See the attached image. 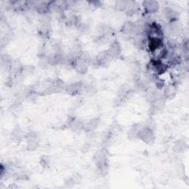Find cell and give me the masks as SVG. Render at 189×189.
Here are the masks:
<instances>
[{
    "mask_svg": "<svg viewBox=\"0 0 189 189\" xmlns=\"http://www.w3.org/2000/svg\"><path fill=\"white\" fill-rule=\"evenodd\" d=\"M108 53L111 58L118 57L120 53V47L119 43L118 42H113L110 46L109 50H108Z\"/></svg>",
    "mask_w": 189,
    "mask_h": 189,
    "instance_id": "cell-3",
    "label": "cell"
},
{
    "mask_svg": "<svg viewBox=\"0 0 189 189\" xmlns=\"http://www.w3.org/2000/svg\"><path fill=\"white\" fill-rule=\"evenodd\" d=\"M162 45V41L159 38H152L150 40L149 47L152 50H154Z\"/></svg>",
    "mask_w": 189,
    "mask_h": 189,
    "instance_id": "cell-6",
    "label": "cell"
},
{
    "mask_svg": "<svg viewBox=\"0 0 189 189\" xmlns=\"http://www.w3.org/2000/svg\"><path fill=\"white\" fill-rule=\"evenodd\" d=\"M75 69L80 73H84L86 71L87 67H86V63L85 59H78L75 61Z\"/></svg>",
    "mask_w": 189,
    "mask_h": 189,
    "instance_id": "cell-4",
    "label": "cell"
},
{
    "mask_svg": "<svg viewBox=\"0 0 189 189\" xmlns=\"http://www.w3.org/2000/svg\"><path fill=\"white\" fill-rule=\"evenodd\" d=\"M134 31H135V26H134L132 22H126L125 25H124L123 31H124V33L128 34V35H129V34L134 33Z\"/></svg>",
    "mask_w": 189,
    "mask_h": 189,
    "instance_id": "cell-7",
    "label": "cell"
},
{
    "mask_svg": "<svg viewBox=\"0 0 189 189\" xmlns=\"http://www.w3.org/2000/svg\"><path fill=\"white\" fill-rule=\"evenodd\" d=\"M141 140H143L146 143H151L154 140V134L152 129L148 128H143L138 134Z\"/></svg>",
    "mask_w": 189,
    "mask_h": 189,
    "instance_id": "cell-2",
    "label": "cell"
},
{
    "mask_svg": "<svg viewBox=\"0 0 189 189\" xmlns=\"http://www.w3.org/2000/svg\"><path fill=\"white\" fill-rule=\"evenodd\" d=\"M144 7L146 10L150 13H154L158 9V4L157 2L154 1H148L145 2Z\"/></svg>",
    "mask_w": 189,
    "mask_h": 189,
    "instance_id": "cell-5",
    "label": "cell"
},
{
    "mask_svg": "<svg viewBox=\"0 0 189 189\" xmlns=\"http://www.w3.org/2000/svg\"><path fill=\"white\" fill-rule=\"evenodd\" d=\"M107 160L108 157L106 152L100 151L96 157V163L100 170L106 169V166H107Z\"/></svg>",
    "mask_w": 189,
    "mask_h": 189,
    "instance_id": "cell-1",
    "label": "cell"
},
{
    "mask_svg": "<svg viewBox=\"0 0 189 189\" xmlns=\"http://www.w3.org/2000/svg\"><path fill=\"white\" fill-rule=\"evenodd\" d=\"M175 148H177V151L184 150V148H186V146H185V143L177 142V146H175Z\"/></svg>",
    "mask_w": 189,
    "mask_h": 189,
    "instance_id": "cell-11",
    "label": "cell"
},
{
    "mask_svg": "<svg viewBox=\"0 0 189 189\" xmlns=\"http://www.w3.org/2000/svg\"><path fill=\"white\" fill-rule=\"evenodd\" d=\"M166 13L167 19H169L171 20H172L173 19H174L176 17V13L174 11H172V9H168V11H166V12H165Z\"/></svg>",
    "mask_w": 189,
    "mask_h": 189,
    "instance_id": "cell-9",
    "label": "cell"
},
{
    "mask_svg": "<svg viewBox=\"0 0 189 189\" xmlns=\"http://www.w3.org/2000/svg\"><path fill=\"white\" fill-rule=\"evenodd\" d=\"M81 90V85L79 84H72L67 87V91L70 94H76Z\"/></svg>",
    "mask_w": 189,
    "mask_h": 189,
    "instance_id": "cell-8",
    "label": "cell"
},
{
    "mask_svg": "<svg viewBox=\"0 0 189 189\" xmlns=\"http://www.w3.org/2000/svg\"><path fill=\"white\" fill-rule=\"evenodd\" d=\"M174 93H175V89L172 86H168L166 89V92H165V94H166V96H170L172 94H174Z\"/></svg>",
    "mask_w": 189,
    "mask_h": 189,
    "instance_id": "cell-10",
    "label": "cell"
}]
</instances>
